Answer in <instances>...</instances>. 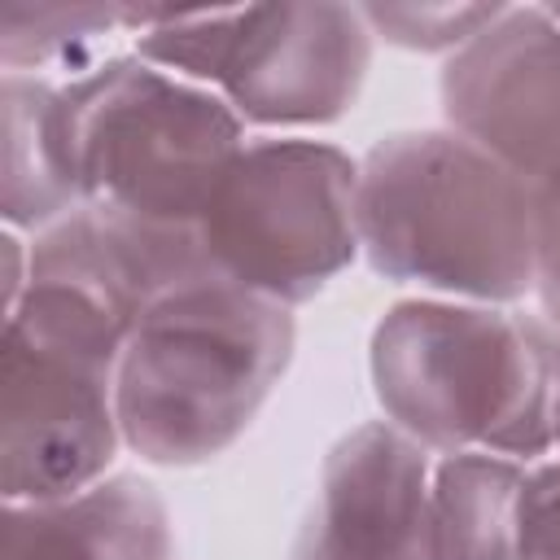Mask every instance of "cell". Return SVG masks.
Returning <instances> with one entry per match:
<instances>
[{"instance_id": "ba28073f", "label": "cell", "mask_w": 560, "mask_h": 560, "mask_svg": "<svg viewBox=\"0 0 560 560\" xmlns=\"http://www.w3.org/2000/svg\"><path fill=\"white\" fill-rule=\"evenodd\" d=\"M442 114L455 136L538 184L560 166V22L538 4L503 13L446 57Z\"/></svg>"}, {"instance_id": "5bb4252c", "label": "cell", "mask_w": 560, "mask_h": 560, "mask_svg": "<svg viewBox=\"0 0 560 560\" xmlns=\"http://www.w3.org/2000/svg\"><path fill=\"white\" fill-rule=\"evenodd\" d=\"M363 22L372 26L376 39L411 48V52H459L477 31H486L503 4H442V0H385V4H359Z\"/></svg>"}, {"instance_id": "6da1fadb", "label": "cell", "mask_w": 560, "mask_h": 560, "mask_svg": "<svg viewBox=\"0 0 560 560\" xmlns=\"http://www.w3.org/2000/svg\"><path fill=\"white\" fill-rule=\"evenodd\" d=\"M368 372L385 420L424 451L525 464L556 446L560 332L547 319L411 298L372 328Z\"/></svg>"}, {"instance_id": "8992f818", "label": "cell", "mask_w": 560, "mask_h": 560, "mask_svg": "<svg viewBox=\"0 0 560 560\" xmlns=\"http://www.w3.org/2000/svg\"><path fill=\"white\" fill-rule=\"evenodd\" d=\"M114 376L118 363L4 328V503H57L105 481L122 446Z\"/></svg>"}, {"instance_id": "52a82bcc", "label": "cell", "mask_w": 560, "mask_h": 560, "mask_svg": "<svg viewBox=\"0 0 560 560\" xmlns=\"http://www.w3.org/2000/svg\"><path fill=\"white\" fill-rule=\"evenodd\" d=\"M372 26L359 4L284 0L245 4L219 96L241 122L324 127L354 101L372 66Z\"/></svg>"}, {"instance_id": "ac0fdd59", "label": "cell", "mask_w": 560, "mask_h": 560, "mask_svg": "<svg viewBox=\"0 0 560 560\" xmlns=\"http://www.w3.org/2000/svg\"><path fill=\"white\" fill-rule=\"evenodd\" d=\"M551 18H556V22H560V4H556V9H551Z\"/></svg>"}, {"instance_id": "7a4b0ae2", "label": "cell", "mask_w": 560, "mask_h": 560, "mask_svg": "<svg viewBox=\"0 0 560 560\" xmlns=\"http://www.w3.org/2000/svg\"><path fill=\"white\" fill-rule=\"evenodd\" d=\"M354 223L385 280L481 306L534 293V184L451 127L376 140L359 162Z\"/></svg>"}, {"instance_id": "9a60e30c", "label": "cell", "mask_w": 560, "mask_h": 560, "mask_svg": "<svg viewBox=\"0 0 560 560\" xmlns=\"http://www.w3.org/2000/svg\"><path fill=\"white\" fill-rule=\"evenodd\" d=\"M516 560H560V459L529 468L516 516Z\"/></svg>"}, {"instance_id": "4fadbf2b", "label": "cell", "mask_w": 560, "mask_h": 560, "mask_svg": "<svg viewBox=\"0 0 560 560\" xmlns=\"http://www.w3.org/2000/svg\"><path fill=\"white\" fill-rule=\"evenodd\" d=\"M127 31V4H0V61L4 74L79 66L101 39Z\"/></svg>"}, {"instance_id": "e0dca14e", "label": "cell", "mask_w": 560, "mask_h": 560, "mask_svg": "<svg viewBox=\"0 0 560 560\" xmlns=\"http://www.w3.org/2000/svg\"><path fill=\"white\" fill-rule=\"evenodd\" d=\"M556 446H560V411H556Z\"/></svg>"}, {"instance_id": "2e32d148", "label": "cell", "mask_w": 560, "mask_h": 560, "mask_svg": "<svg viewBox=\"0 0 560 560\" xmlns=\"http://www.w3.org/2000/svg\"><path fill=\"white\" fill-rule=\"evenodd\" d=\"M534 293L560 332V166L534 184Z\"/></svg>"}, {"instance_id": "8fae6325", "label": "cell", "mask_w": 560, "mask_h": 560, "mask_svg": "<svg viewBox=\"0 0 560 560\" xmlns=\"http://www.w3.org/2000/svg\"><path fill=\"white\" fill-rule=\"evenodd\" d=\"M83 206L66 88L39 74L0 79V214L13 232H44Z\"/></svg>"}, {"instance_id": "30bf717a", "label": "cell", "mask_w": 560, "mask_h": 560, "mask_svg": "<svg viewBox=\"0 0 560 560\" xmlns=\"http://www.w3.org/2000/svg\"><path fill=\"white\" fill-rule=\"evenodd\" d=\"M0 560H171V516L140 477H105L57 503H4Z\"/></svg>"}, {"instance_id": "9c48e42d", "label": "cell", "mask_w": 560, "mask_h": 560, "mask_svg": "<svg viewBox=\"0 0 560 560\" xmlns=\"http://www.w3.org/2000/svg\"><path fill=\"white\" fill-rule=\"evenodd\" d=\"M429 490V451L389 420H368L324 455L289 560H433Z\"/></svg>"}, {"instance_id": "3957f363", "label": "cell", "mask_w": 560, "mask_h": 560, "mask_svg": "<svg viewBox=\"0 0 560 560\" xmlns=\"http://www.w3.org/2000/svg\"><path fill=\"white\" fill-rule=\"evenodd\" d=\"M293 359L289 306L228 280L158 298L114 376L122 446L158 468L219 459L262 411Z\"/></svg>"}, {"instance_id": "277c9868", "label": "cell", "mask_w": 560, "mask_h": 560, "mask_svg": "<svg viewBox=\"0 0 560 560\" xmlns=\"http://www.w3.org/2000/svg\"><path fill=\"white\" fill-rule=\"evenodd\" d=\"M83 206L162 236H201V214L245 149L236 109L201 83L114 57L66 88Z\"/></svg>"}, {"instance_id": "5b68a950", "label": "cell", "mask_w": 560, "mask_h": 560, "mask_svg": "<svg viewBox=\"0 0 560 560\" xmlns=\"http://www.w3.org/2000/svg\"><path fill=\"white\" fill-rule=\"evenodd\" d=\"M359 162L324 140H249L223 171L201 249L219 280L280 306L311 302L359 254Z\"/></svg>"}, {"instance_id": "7c38bea8", "label": "cell", "mask_w": 560, "mask_h": 560, "mask_svg": "<svg viewBox=\"0 0 560 560\" xmlns=\"http://www.w3.org/2000/svg\"><path fill=\"white\" fill-rule=\"evenodd\" d=\"M529 468L490 451H459L433 468V560H516V516Z\"/></svg>"}]
</instances>
